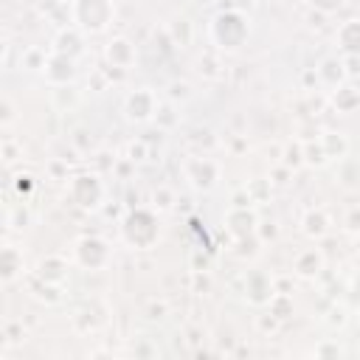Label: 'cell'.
Masks as SVG:
<instances>
[{"instance_id":"1","label":"cell","mask_w":360,"mask_h":360,"mask_svg":"<svg viewBox=\"0 0 360 360\" xmlns=\"http://www.w3.org/2000/svg\"><path fill=\"white\" fill-rule=\"evenodd\" d=\"M211 39L219 45L222 51H237L240 45L248 39V23L240 12L228 9V12H219L211 20Z\"/></svg>"},{"instance_id":"2","label":"cell","mask_w":360,"mask_h":360,"mask_svg":"<svg viewBox=\"0 0 360 360\" xmlns=\"http://www.w3.org/2000/svg\"><path fill=\"white\" fill-rule=\"evenodd\" d=\"M113 0H76L73 3V23L87 34H102L113 23Z\"/></svg>"},{"instance_id":"3","label":"cell","mask_w":360,"mask_h":360,"mask_svg":"<svg viewBox=\"0 0 360 360\" xmlns=\"http://www.w3.org/2000/svg\"><path fill=\"white\" fill-rule=\"evenodd\" d=\"M121 234L124 240L132 245V248H152L158 242V219L152 211H144V208H132L127 217H124V225H121Z\"/></svg>"},{"instance_id":"4","label":"cell","mask_w":360,"mask_h":360,"mask_svg":"<svg viewBox=\"0 0 360 360\" xmlns=\"http://www.w3.org/2000/svg\"><path fill=\"white\" fill-rule=\"evenodd\" d=\"M102 197H105V186L96 174H76L71 180V200L79 208L93 211V208L102 206Z\"/></svg>"},{"instance_id":"5","label":"cell","mask_w":360,"mask_h":360,"mask_svg":"<svg viewBox=\"0 0 360 360\" xmlns=\"http://www.w3.org/2000/svg\"><path fill=\"white\" fill-rule=\"evenodd\" d=\"M155 113H158V105H155V96L147 87L132 90V93L124 99V118L129 124H147V121L155 118Z\"/></svg>"},{"instance_id":"6","label":"cell","mask_w":360,"mask_h":360,"mask_svg":"<svg viewBox=\"0 0 360 360\" xmlns=\"http://www.w3.org/2000/svg\"><path fill=\"white\" fill-rule=\"evenodd\" d=\"M42 71H45V79H48L54 87H68L76 79V60L54 51L48 60H45Z\"/></svg>"},{"instance_id":"7","label":"cell","mask_w":360,"mask_h":360,"mask_svg":"<svg viewBox=\"0 0 360 360\" xmlns=\"http://www.w3.org/2000/svg\"><path fill=\"white\" fill-rule=\"evenodd\" d=\"M107 256H110V251H107V245H105L99 237H84V240H79V245H76V259H79V264L87 267V270L105 267V264H107Z\"/></svg>"},{"instance_id":"8","label":"cell","mask_w":360,"mask_h":360,"mask_svg":"<svg viewBox=\"0 0 360 360\" xmlns=\"http://www.w3.org/2000/svg\"><path fill=\"white\" fill-rule=\"evenodd\" d=\"M186 180L197 189V192H208V189H214V183H217V166L208 161V158H195V161H189V166H186Z\"/></svg>"},{"instance_id":"9","label":"cell","mask_w":360,"mask_h":360,"mask_svg":"<svg viewBox=\"0 0 360 360\" xmlns=\"http://www.w3.org/2000/svg\"><path fill=\"white\" fill-rule=\"evenodd\" d=\"M245 296H248V301H251V304H256V307H264V304H270V301H273L276 290H273V282H270L264 273H259V270H253V273L248 276V282H245Z\"/></svg>"},{"instance_id":"10","label":"cell","mask_w":360,"mask_h":360,"mask_svg":"<svg viewBox=\"0 0 360 360\" xmlns=\"http://www.w3.org/2000/svg\"><path fill=\"white\" fill-rule=\"evenodd\" d=\"M225 222H228V231L237 237V240H245V237H253L256 228H259V219L251 208H231L228 217H225Z\"/></svg>"},{"instance_id":"11","label":"cell","mask_w":360,"mask_h":360,"mask_svg":"<svg viewBox=\"0 0 360 360\" xmlns=\"http://www.w3.org/2000/svg\"><path fill=\"white\" fill-rule=\"evenodd\" d=\"M37 279L45 285H62L68 279V262L60 256H45L37 264Z\"/></svg>"},{"instance_id":"12","label":"cell","mask_w":360,"mask_h":360,"mask_svg":"<svg viewBox=\"0 0 360 360\" xmlns=\"http://www.w3.org/2000/svg\"><path fill=\"white\" fill-rule=\"evenodd\" d=\"M315 73H318V82H321V84H327V87H332V90H338V87L343 84V79H346L343 60H338V57L321 60V65L315 68Z\"/></svg>"},{"instance_id":"13","label":"cell","mask_w":360,"mask_h":360,"mask_svg":"<svg viewBox=\"0 0 360 360\" xmlns=\"http://www.w3.org/2000/svg\"><path fill=\"white\" fill-rule=\"evenodd\" d=\"M132 57H135V51H132V42H129V39L116 37V39L107 42V62H110L113 68H127V65H132Z\"/></svg>"},{"instance_id":"14","label":"cell","mask_w":360,"mask_h":360,"mask_svg":"<svg viewBox=\"0 0 360 360\" xmlns=\"http://www.w3.org/2000/svg\"><path fill=\"white\" fill-rule=\"evenodd\" d=\"M54 51L57 54H65V57H79L84 51V45H82V34L76 28H62L54 39Z\"/></svg>"},{"instance_id":"15","label":"cell","mask_w":360,"mask_h":360,"mask_svg":"<svg viewBox=\"0 0 360 360\" xmlns=\"http://www.w3.org/2000/svg\"><path fill=\"white\" fill-rule=\"evenodd\" d=\"M338 48L343 54H360V20H346L338 28Z\"/></svg>"},{"instance_id":"16","label":"cell","mask_w":360,"mask_h":360,"mask_svg":"<svg viewBox=\"0 0 360 360\" xmlns=\"http://www.w3.org/2000/svg\"><path fill=\"white\" fill-rule=\"evenodd\" d=\"M321 267H324V256H321L318 251H315V248L298 253V259H296V273H298L301 279L318 276V273H321Z\"/></svg>"},{"instance_id":"17","label":"cell","mask_w":360,"mask_h":360,"mask_svg":"<svg viewBox=\"0 0 360 360\" xmlns=\"http://www.w3.org/2000/svg\"><path fill=\"white\" fill-rule=\"evenodd\" d=\"M20 270H23V256L15 248H3V253H0V273H3V282H15Z\"/></svg>"},{"instance_id":"18","label":"cell","mask_w":360,"mask_h":360,"mask_svg":"<svg viewBox=\"0 0 360 360\" xmlns=\"http://www.w3.org/2000/svg\"><path fill=\"white\" fill-rule=\"evenodd\" d=\"M332 105L338 107V113H352V110H357V107H360V90L341 84L335 93H332Z\"/></svg>"},{"instance_id":"19","label":"cell","mask_w":360,"mask_h":360,"mask_svg":"<svg viewBox=\"0 0 360 360\" xmlns=\"http://www.w3.org/2000/svg\"><path fill=\"white\" fill-rule=\"evenodd\" d=\"M321 147H324L330 161L332 158H346V152H349V141L343 138L341 132H324L321 135Z\"/></svg>"},{"instance_id":"20","label":"cell","mask_w":360,"mask_h":360,"mask_svg":"<svg viewBox=\"0 0 360 360\" xmlns=\"http://www.w3.org/2000/svg\"><path fill=\"white\" fill-rule=\"evenodd\" d=\"M327 228H330V219H327L324 211H309V214L304 217V234H307L309 240H321V237L327 234Z\"/></svg>"},{"instance_id":"21","label":"cell","mask_w":360,"mask_h":360,"mask_svg":"<svg viewBox=\"0 0 360 360\" xmlns=\"http://www.w3.org/2000/svg\"><path fill=\"white\" fill-rule=\"evenodd\" d=\"M270 312H273L279 321L287 318V315L293 312V301H290V296H287V293H276L273 301H270Z\"/></svg>"},{"instance_id":"22","label":"cell","mask_w":360,"mask_h":360,"mask_svg":"<svg viewBox=\"0 0 360 360\" xmlns=\"http://www.w3.org/2000/svg\"><path fill=\"white\" fill-rule=\"evenodd\" d=\"M327 161H330V158H327L321 141H318V144H307V147H304V163H309V166H324Z\"/></svg>"},{"instance_id":"23","label":"cell","mask_w":360,"mask_h":360,"mask_svg":"<svg viewBox=\"0 0 360 360\" xmlns=\"http://www.w3.org/2000/svg\"><path fill=\"white\" fill-rule=\"evenodd\" d=\"M301 163H304V147H298V144L287 147L285 150V169H296Z\"/></svg>"},{"instance_id":"24","label":"cell","mask_w":360,"mask_h":360,"mask_svg":"<svg viewBox=\"0 0 360 360\" xmlns=\"http://www.w3.org/2000/svg\"><path fill=\"white\" fill-rule=\"evenodd\" d=\"M309 6L321 15H335L343 6V0H309Z\"/></svg>"},{"instance_id":"25","label":"cell","mask_w":360,"mask_h":360,"mask_svg":"<svg viewBox=\"0 0 360 360\" xmlns=\"http://www.w3.org/2000/svg\"><path fill=\"white\" fill-rule=\"evenodd\" d=\"M346 79H360V54H343Z\"/></svg>"},{"instance_id":"26","label":"cell","mask_w":360,"mask_h":360,"mask_svg":"<svg viewBox=\"0 0 360 360\" xmlns=\"http://www.w3.org/2000/svg\"><path fill=\"white\" fill-rule=\"evenodd\" d=\"M152 200H155V206H158L161 211H166V208H172V203H174V197H172V192H169L166 186H161V189H155V195H152Z\"/></svg>"},{"instance_id":"27","label":"cell","mask_w":360,"mask_h":360,"mask_svg":"<svg viewBox=\"0 0 360 360\" xmlns=\"http://www.w3.org/2000/svg\"><path fill=\"white\" fill-rule=\"evenodd\" d=\"M343 349L338 343H321V346H315V357H341Z\"/></svg>"},{"instance_id":"28","label":"cell","mask_w":360,"mask_h":360,"mask_svg":"<svg viewBox=\"0 0 360 360\" xmlns=\"http://www.w3.org/2000/svg\"><path fill=\"white\" fill-rule=\"evenodd\" d=\"M147 152H150V150H147V144H144V141L132 144V147H129V163H141V161H147V158H144Z\"/></svg>"},{"instance_id":"29","label":"cell","mask_w":360,"mask_h":360,"mask_svg":"<svg viewBox=\"0 0 360 360\" xmlns=\"http://www.w3.org/2000/svg\"><path fill=\"white\" fill-rule=\"evenodd\" d=\"M15 189H17L20 195H28V192L34 189V177H31V174H17V177H15Z\"/></svg>"},{"instance_id":"30","label":"cell","mask_w":360,"mask_h":360,"mask_svg":"<svg viewBox=\"0 0 360 360\" xmlns=\"http://www.w3.org/2000/svg\"><path fill=\"white\" fill-rule=\"evenodd\" d=\"M174 42H180V45H186L189 42V23L186 20H177V26H174Z\"/></svg>"},{"instance_id":"31","label":"cell","mask_w":360,"mask_h":360,"mask_svg":"<svg viewBox=\"0 0 360 360\" xmlns=\"http://www.w3.org/2000/svg\"><path fill=\"white\" fill-rule=\"evenodd\" d=\"M155 118H158V127H161V129H163V127H172V124H174V116H172V107H169V105H166V107H158Z\"/></svg>"},{"instance_id":"32","label":"cell","mask_w":360,"mask_h":360,"mask_svg":"<svg viewBox=\"0 0 360 360\" xmlns=\"http://www.w3.org/2000/svg\"><path fill=\"white\" fill-rule=\"evenodd\" d=\"M26 65H28L31 71H39V68H45V57H42L39 51H28V54H26Z\"/></svg>"},{"instance_id":"33","label":"cell","mask_w":360,"mask_h":360,"mask_svg":"<svg viewBox=\"0 0 360 360\" xmlns=\"http://www.w3.org/2000/svg\"><path fill=\"white\" fill-rule=\"evenodd\" d=\"M346 228L354 231V234H360V208H352V211H349V217H346Z\"/></svg>"},{"instance_id":"34","label":"cell","mask_w":360,"mask_h":360,"mask_svg":"<svg viewBox=\"0 0 360 360\" xmlns=\"http://www.w3.org/2000/svg\"><path fill=\"white\" fill-rule=\"evenodd\" d=\"M276 324H279V318H276V315L273 312H270V315H262V318H259V330H270V332H273L276 330Z\"/></svg>"},{"instance_id":"35","label":"cell","mask_w":360,"mask_h":360,"mask_svg":"<svg viewBox=\"0 0 360 360\" xmlns=\"http://www.w3.org/2000/svg\"><path fill=\"white\" fill-rule=\"evenodd\" d=\"M169 93H172V99H177V96H180V99H186V96H189V84H186V82H174Z\"/></svg>"},{"instance_id":"36","label":"cell","mask_w":360,"mask_h":360,"mask_svg":"<svg viewBox=\"0 0 360 360\" xmlns=\"http://www.w3.org/2000/svg\"><path fill=\"white\" fill-rule=\"evenodd\" d=\"M141 141H144V144H155V141L161 144V141H163V129H161V127H158V129H150L147 138H141Z\"/></svg>"},{"instance_id":"37","label":"cell","mask_w":360,"mask_h":360,"mask_svg":"<svg viewBox=\"0 0 360 360\" xmlns=\"http://www.w3.org/2000/svg\"><path fill=\"white\" fill-rule=\"evenodd\" d=\"M150 318H152V321L166 318V307H163V304H152V307H150Z\"/></svg>"},{"instance_id":"38","label":"cell","mask_w":360,"mask_h":360,"mask_svg":"<svg viewBox=\"0 0 360 360\" xmlns=\"http://www.w3.org/2000/svg\"><path fill=\"white\" fill-rule=\"evenodd\" d=\"M256 231H259L264 240H273V237H276V225H273V222H267V225H259Z\"/></svg>"},{"instance_id":"39","label":"cell","mask_w":360,"mask_h":360,"mask_svg":"<svg viewBox=\"0 0 360 360\" xmlns=\"http://www.w3.org/2000/svg\"><path fill=\"white\" fill-rule=\"evenodd\" d=\"M321 20H324V15H321V12H315V15H309V23H312V26H321Z\"/></svg>"},{"instance_id":"40","label":"cell","mask_w":360,"mask_h":360,"mask_svg":"<svg viewBox=\"0 0 360 360\" xmlns=\"http://www.w3.org/2000/svg\"><path fill=\"white\" fill-rule=\"evenodd\" d=\"M17 335H20V330H17V327H9V341H17Z\"/></svg>"},{"instance_id":"41","label":"cell","mask_w":360,"mask_h":360,"mask_svg":"<svg viewBox=\"0 0 360 360\" xmlns=\"http://www.w3.org/2000/svg\"><path fill=\"white\" fill-rule=\"evenodd\" d=\"M197 285L206 290V287H208V279H206V276H197Z\"/></svg>"}]
</instances>
